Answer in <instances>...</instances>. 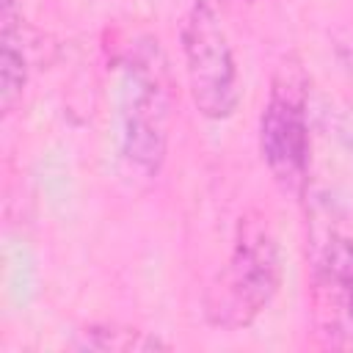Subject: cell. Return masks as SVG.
I'll list each match as a JSON object with an SVG mask.
<instances>
[{
  "mask_svg": "<svg viewBox=\"0 0 353 353\" xmlns=\"http://www.w3.org/2000/svg\"><path fill=\"white\" fill-rule=\"evenodd\" d=\"M281 284V259L276 237L259 215L237 223V237L226 268L207 292V317L221 328L248 325L276 295Z\"/></svg>",
  "mask_w": 353,
  "mask_h": 353,
  "instance_id": "1",
  "label": "cell"
},
{
  "mask_svg": "<svg viewBox=\"0 0 353 353\" xmlns=\"http://www.w3.org/2000/svg\"><path fill=\"white\" fill-rule=\"evenodd\" d=\"M182 52L190 97L201 116L226 119L234 113L240 99L237 66L226 30L215 8L204 0L188 11L182 25Z\"/></svg>",
  "mask_w": 353,
  "mask_h": 353,
  "instance_id": "2",
  "label": "cell"
},
{
  "mask_svg": "<svg viewBox=\"0 0 353 353\" xmlns=\"http://www.w3.org/2000/svg\"><path fill=\"white\" fill-rule=\"evenodd\" d=\"M168 113V77L154 47V52L149 50L130 63L127 77L121 154L132 171L143 176H154L160 171L165 157Z\"/></svg>",
  "mask_w": 353,
  "mask_h": 353,
  "instance_id": "3",
  "label": "cell"
},
{
  "mask_svg": "<svg viewBox=\"0 0 353 353\" xmlns=\"http://www.w3.org/2000/svg\"><path fill=\"white\" fill-rule=\"evenodd\" d=\"M259 149L273 179L298 193L309 171L306 88L295 66H281L259 119Z\"/></svg>",
  "mask_w": 353,
  "mask_h": 353,
  "instance_id": "4",
  "label": "cell"
},
{
  "mask_svg": "<svg viewBox=\"0 0 353 353\" xmlns=\"http://www.w3.org/2000/svg\"><path fill=\"white\" fill-rule=\"evenodd\" d=\"M317 303L353 334V243L334 240L317 265Z\"/></svg>",
  "mask_w": 353,
  "mask_h": 353,
  "instance_id": "5",
  "label": "cell"
},
{
  "mask_svg": "<svg viewBox=\"0 0 353 353\" xmlns=\"http://www.w3.org/2000/svg\"><path fill=\"white\" fill-rule=\"evenodd\" d=\"M0 80H3V105L11 108V102L22 94V85H25V58H22V50H17L11 30H3Z\"/></svg>",
  "mask_w": 353,
  "mask_h": 353,
  "instance_id": "6",
  "label": "cell"
},
{
  "mask_svg": "<svg viewBox=\"0 0 353 353\" xmlns=\"http://www.w3.org/2000/svg\"><path fill=\"white\" fill-rule=\"evenodd\" d=\"M91 331L102 334L105 339L85 336L83 347H99V350H157V347H165L160 339L146 336L143 331H116V328H91Z\"/></svg>",
  "mask_w": 353,
  "mask_h": 353,
  "instance_id": "7",
  "label": "cell"
}]
</instances>
